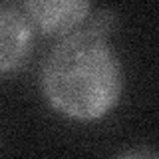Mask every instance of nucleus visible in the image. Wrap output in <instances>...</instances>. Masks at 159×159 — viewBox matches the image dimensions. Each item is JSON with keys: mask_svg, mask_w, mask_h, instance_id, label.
Returning <instances> with one entry per match:
<instances>
[{"mask_svg": "<svg viewBox=\"0 0 159 159\" xmlns=\"http://www.w3.org/2000/svg\"><path fill=\"white\" fill-rule=\"evenodd\" d=\"M123 76L106 36L82 28L62 38L44 58L40 88L56 111L78 121L107 116L121 96Z\"/></svg>", "mask_w": 159, "mask_h": 159, "instance_id": "obj_1", "label": "nucleus"}, {"mask_svg": "<svg viewBox=\"0 0 159 159\" xmlns=\"http://www.w3.org/2000/svg\"><path fill=\"white\" fill-rule=\"evenodd\" d=\"M34 22L24 4L0 6V72L8 74L22 66L30 52Z\"/></svg>", "mask_w": 159, "mask_h": 159, "instance_id": "obj_2", "label": "nucleus"}, {"mask_svg": "<svg viewBox=\"0 0 159 159\" xmlns=\"http://www.w3.org/2000/svg\"><path fill=\"white\" fill-rule=\"evenodd\" d=\"M24 8L44 34L66 38L89 18L92 4L86 0H26Z\"/></svg>", "mask_w": 159, "mask_h": 159, "instance_id": "obj_3", "label": "nucleus"}, {"mask_svg": "<svg viewBox=\"0 0 159 159\" xmlns=\"http://www.w3.org/2000/svg\"><path fill=\"white\" fill-rule=\"evenodd\" d=\"M111 26H113V12H109V10H96V14L92 16V20L88 22L86 28L99 34V36H107Z\"/></svg>", "mask_w": 159, "mask_h": 159, "instance_id": "obj_4", "label": "nucleus"}, {"mask_svg": "<svg viewBox=\"0 0 159 159\" xmlns=\"http://www.w3.org/2000/svg\"><path fill=\"white\" fill-rule=\"evenodd\" d=\"M116 159H159V151L147 149V147H137V149L123 151L121 155H117Z\"/></svg>", "mask_w": 159, "mask_h": 159, "instance_id": "obj_5", "label": "nucleus"}]
</instances>
